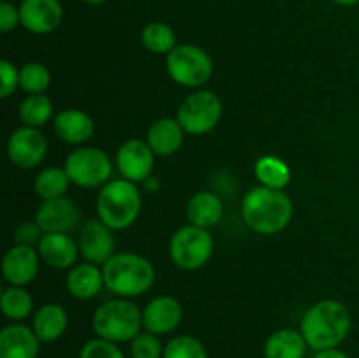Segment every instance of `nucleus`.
Masks as SVG:
<instances>
[{
	"mask_svg": "<svg viewBox=\"0 0 359 358\" xmlns=\"http://www.w3.org/2000/svg\"><path fill=\"white\" fill-rule=\"evenodd\" d=\"M65 171L72 185L81 188H98L111 181L112 161L105 151L84 146L67 157Z\"/></svg>",
	"mask_w": 359,
	"mask_h": 358,
	"instance_id": "nucleus-9",
	"label": "nucleus"
},
{
	"mask_svg": "<svg viewBox=\"0 0 359 358\" xmlns=\"http://www.w3.org/2000/svg\"><path fill=\"white\" fill-rule=\"evenodd\" d=\"M142 186H144V190H146V192L156 193L158 190H160V181H158L156 178H153V175H151V178H147L146 181L142 183Z\"/></svg>",
	"mask_w": 359,
	"mask_h": 358,
	"instance_id": "nucleus-38",
	"label": "nucleus"
},
{
	"mask_svg": "<svg viewBox=\"0 0 359 358\" xmlns=\"http://www.w3.org/2000/svg\"><path fill=\"white\" fill-rule=\"evenodd\" d=\"M41 340L25 323H11L0 332V358H37Z\"/></svg>",
	"mask_w": 359,
	"mask_h": 358,
	"instance_id": "nucleus-18",
	"label": "nucleus"
},
{
	"mask_svg": "<svg viewBox=\"0 0 359 358\" xmlns=\"http://www.w3.org/2000/svg\"><path fill=\"white\" fill-rule=\"evenodd\" d=\"M0 97L9 98L20 88V69L9 60L0 62Z\"/></svg>",
	"mask_w": 359,
	"mask_h": 358,
	"instance_id": "nucleus-34",
	"label": "nucleus"
},
{
	"mask_svg": "<svg viewBox=\"0 0 359 358\" xmlns=\"http://www.w3.org/2000/svg\"><path fill=\"white\" fill-rule=\"evenodd\" d=\"M314 358H351L346 351H342L340 347H330V350L316 351Z\"/></svg>",
	"mask_w": 359,
	"mask_h": 358,
	"instance_id": "nucleus-37",
	"label": "nucleus"
},
{
	"mask_svg": "<svg viewBox=\"0 0 359 358\" xmlns=\"http://www.w3.org/2000/svg\"><path fill=\"white\" fill-rule=\"evenodd\" d=\"M184 133L177 118H160L147 130L146 142L156 157H172L182 147Z\"/></svg>",
	"mask_w": 359,
	"mask_h": 358,
	"instance_id": "nucleus-21",
	"label": "nucleus"
},
{
	"mask_svg": "<svg viewBox=\"0 0 359 358\" xmlns=\"http://www.w3.org/2000/svg\"><path fill=\"white\" fill-rule=\"evenodd\" d=\"M69 326V316L60 304L48 302L35 311L32 329L42 344H53L63 337Z\"/></svg>",
	"mask_w": 359,
	"mask_h": 358,
	"instance_id": "nucleus-22",
	"label": "nucleus"
},
{
	"mask_svg": "<svg viewBox=\"0 0 359 358\" xmlns=\"http://www.w3.org/2000/svg\"><path fill=\"white\" fill-rule=\"evenodd\" d=\"M307 347L300 330L279 329L266 337L263 354L265 358H305Z\"/></svg>",
	"mask_w": 359,
	"mask_h": 358,
	"instance_id": "nucleus-24",
	"label": "nucleus"
},
{
	"mask_svg": "<svg viewBox=\"0 0 359 358\" xmlns=\"http://www.w3.org/2000/svg\"><path fill=\"white\" fill-rule=\"evenodd\" d=\"M182 316L184 311L177 298L170 295H160L147 302L146 307L142 309L144 330L154 336H167L181 325Z\"/></svg>",
	"mask_w": 359,
	"mask_h": 358,
	"instance_id": "nucleus-14",
	"label": "nucleus"
},
{
	"mask_svg": "<svg viewBox=\"0 0 359 358\" xmlns=\"http://www.w3.org/2000/svg\"><path fill=\"white\" fill-rule=\"evenodd\" d=\"M105 286L104 272L98 265L90 262L77 263L65 277V288L77 300H91Z\"/></svg>",
	"mask_w": 359,
	"mask_h": 358,
	"instance_id": "nucleus-20",
	"label": "nucleus"
},
{
	"mask_svg": "<svg viewBox=\"0 0 359 358\" xmlns=\"http://www.w3.org/2000/svg\"><path fill=\"white\" fill-rule=\"evenodd\" d=\"M70 183L72 181H70L65 167H48L42 168L35 178L34 192L42 200L60 199V197H65Z\"/></svg>",
	"mask_w": 359,
	"mask_h": 358,
	"instance_id": "nucleus-27",
	"label": "nucleus"
},
{
	"mask_svg": "<svg viewBox=\"0 0 359 358\" xmlns=\"http://www.w3.org/2000/svg\"><path fill=\"white\" fill-rule=\"evenodd\" d=\"M35 221L42 232L70 234L81 223V209L74 200L67 197L44 200L35 213Z\"/></svg>",
	"mask_w": 359,
	"mask_h": 358,
	"instance_id": "nucleus-13",
	"label": "nucleus"
},
{
	"mask_svg": "<svg viewBox=\"0 0 359 358\" xmlns=\"http://www.w3.org/2000/svg\"><path fill=\"white\" fill-rule=\"evenodd\" d=\"M18 25H21L20 6H14V4L4 0L0 4V30L2 34H9Z\"/></svg>",
	"mask_w": 359,
	"mask_h": 358,
	"instance_id": "nucleus-36",
	"label": "nucleus"
},
{
	"mask_svg": "<svg viewBox=\"0 0 359 358\" xmlns=\"http://www.w3.org/2000/svg\"><path fill=\"white\" fill-rule=\"evenodd\" d=\"M130 351L133 358H163L165 346L161 344L160 336L151 332H140L130 343Z\"/></svg>",
	"mask_w": 359,
	"mask_h": 358,
	"instance_id": "nucleus-32",
	"label": "nucleus"
},
{
	"mask_svg": "<svg viewBox=\"0 0 359 358\" xmlns=\"http://www.w3.org/2000/svg\"><path fill=\"white\" fill-rule=\"evenodd\" d=\"M0 309L7 319L21 323L34 311V298L25 290V286H7L0 297Z\"/></svg>",
	"mask_w": 359,
	"mask_h": 358,
	"instance_id": "nucleus-26",
	"label": "nucleus"
},
{
	"mask_svg": "<svg viewBox=\"0 0 359 358\" xmlns=\"http://www.w3.org/2000/svg\"><path fill=\"white\" fill-rule=\"evenodd\" d=\"M44 235L42 228L39 227L37 221H23L21 225H18L16 232H14V239H16V244H25V246H34L39 244L41 237Z\"/></svg>",
	"mask_w": 359,
	"mask_h": 358,
	"instance_id": "nucleus-35",
	"label": "nucleus"
},
{
	"mask_svg": "<svg viewBox=\"0 0 359 358\" xmlns=\"http://www.w3.org/2000/svg\"><path fill=\"white\" fill-rule=\"evenodd\" d=\"M210 55L195 44L175 46L167 55V72L177 84L186 88H200L212 76Z\"/></svg>",
	"mask_w": 359,
	"mask_h": 358,
	"instance_id": "nucleus-7",
	"label": "nucleus"
},
{
	"mask_svg": "<svg viewBox=\"0 0 359 358\" xmlns=\"http://www.w3.org/2000/svg\"><path fill=\"white\" fill-rule=\"evenodd\" d=\"M154 157L156 154L153 153L146 140L128 139L116 151V165L123 179H128L132 183H144L153 175Z\"/></svg>",
	"mask_w": 359,
	"mask_h": 358,
	"instance_id": "nucleus-11",
	"label": "nucleus"
},
{
	"mask_svg": "<svg viewBox=\"0 0 359 358\" xmlns=\"http://www.w3.org/2000/svg\"><path fill=\"white\" fill-rule=\"evenodd\" d=\"M353 326V316L346 304L335 298L316 302L305 311L300 332L307 346L314 351L339 347L347 339Z\"/></svg>",
	"mask_w": 359,
	"mask_h": 358,
	"instance_id": "nucleus-1",
	"label": "nucleus"
},
{
	"mask_svg": "<svg viewBox=\"0 0 359 358\" xmlns=\"http://www.w3.org/2000/svg\"><path fill=\"white\" fill-rule=\"evenodd\" d=\"M84 4H88V6H102V4H105L107 0H83Z\"/></svg>",
	"mask_w": 359,
	"mask_h": 358,
	"instance_id": "nucleus-40",
	"label": "nucleus"
},
{
	"mask_svg": "<svg viewBox=\"0 0 359 358\" xmlns=\"http://www.w3.org/2000/svg\"><path fill=\"white\" fill-rule=\"evenodd\" d=\"M97 337L111 343H132L144 329L142 311L128 298H114L98 305L91 318Z\"/></svg>",
	"mask_w": 359,
	"mask_h": 358,
	"instance_id": "nucleus-5",
	"label": "nucleus"
},
{
	"mask_svg": "<svg viewBox=\"0 0 359 358\" xmlns=\"http://www.w3.org/2000/svg\"><path fill=\"white\" fill-rule=\"evenodd\" d=\"M55 133L67 144L88 142L95 135V121L88 112L81 109H63L53 121Z\"/></svg>",
	"mask_w": 359,
	"mask_h": 358,
	"instance_id": "nucleus-19",
	"label": "nucleus"
},
{
	"mask_svg": "<svg viewBox=\"0 0 359 358\" xmlns=\"http://www.w3.org/2000/svg\"><path fill=\"white\" fill-rule=\"evenodd\" d=\"M255 175L262 186L284 190L291 181V168L283 158L266 154V157L258 158V161H256Z\"/></svg>",
	"mask_w": 359,
	"mask_h": 358,
	"instance_id": "nucleus-25",
	"label": "nucleus"
},
{
	"mask_svg": "<svg viewBox=\"0 0 359 358\" xmlns=\"http://www.w3.org/2000/svg\"><path fill=\"white\" fill-rule=\"evenodd\" d=\"M77 244H79V255L83 256L84 262L104 265L114 255V230L102 220H90L84 223Z\"/></svg>",
	"mask_w": 359,
	"mask_h": 358,
	"instance_id": "nucleus-12",
	"label": "nucleus"
},
{
	"mask_svg": "<svg viewBox=\"0 0 359 358\" xmlns=\"http://www.w3.org/2000/svg\"><path fill=\"white\" fill-rule=\"evenodd\" d=\"M223 116V102L214 91L198 90L188 95L177 109V121L189 135H205L217 126Z\"/></svg>",
	"mask_w": 359,
	"mask_h": 358,
	"instance_id": "nucleus-8",
	"label": "nucleus"
},
{
	"mask_svg": "<svg viewBox=\"0 0 359 358\" xmlns=\"http://www.w3.org/2000/svg\"><path fill=\"white\" fill-rule=\"evenodd\" d=\"M105 286L121 298L139 297L151 290L156 279L154 267L139 253H114L102 265Z\"/></svg>",
	"mask_w": 359,
	"mask_h": 358,
	"instance_id": "nucleus-3",
	"label": "nucleus"
},
{
	"mask_svg": "<svg viewBox=\"0 0 359 358\" xmlns=\"http://www.w3.org/2000/svg\"><path fill=\"white\" fill-rule=\"evenodd\" d=\"M48 154V140L41 128L20 126L7 139V157L18 168H35Z\"/></svg>",
	"mask_w": 359,
	"mask_h": 358,
	"instance_id": "nucleus-10",
	"label": "nucleus"
},
{
	"mask_svg": "<svg viewBox=\"0 0 359 358\" xmlns=\"http://www.w3.org/2000/svg\"><path fill=\"white\" fill-rule=\"evenodd\" d=\"M41 269V255L32 246L14 244L7 249L2 260L4 279L13 286H27L37 277Z\"/></svg>",
	"mask_w": 359,
	"mask_h": 358,
	"instance_id": "nucleus-16",
	"label": "nucleus"
},
{
	"mask_svg": "<svg viewBox=\"0 0 359 358\" xmlns=\"http://www.w3.org/2000/svg\"><path fill=\"white\" fill-rule=\"evenodd\" d=\"M335 4H339V6L342 7H351V6H356L359 4V0H333Z\"/></svg>",
	"mask_w": 359,
	"mask_h": 358,
	"instance_id": "nucleus-39",
	"label": "nucleus"
},
{
	"mask_svg": "<svg viewBox=\"0 0 359 358\" xmlns=\"http://www.w3.org/2000/svg\"><path fill=\"white\" fill-rule=\"evenodd\" d=\"M223 214V200L216 193L207 192V190L195 193L186 206V216H188L189 223L200 228H207V230L216 227Z\"/></svg>",
	"mask_w": 359,
	"mask_h": 358,
	"instance_id": "nucleus-23",
	"label": "nucleus"
},
{
	"mask_svg": "<svg viewBox=\"0 0 359 358\" xmlns=\"http://www.w3.org/2000/svg\"><path fill=\"white\" fill-rule=\"evenodd\" d=\"M293 214V200L284 190L259 185L249 190L242 200V218L256 234H279L291 223Z\"/></svg>",
	"mask_w": 359,
	"mask_h": 358,
	"instance_id": "nucleus-2",
	"label": "nucleus"
},
{
	"mask_svg": "<svg viewBox=\"0 0 359 358\" xmlns=\"http://www.w3.org/2000/svg\"><path fill=\"white\" fill-rule=\"evenodd\" d=\"M79 358H126V357L121 351V347H119L116 343L100 339V337H95V339L88 340V343L81 347Z\"/></svg>",
	"mask_w": 359,
	"mask_h": 358,
	"instance_id": "nucleus-33",
	"label": "nucleus"
},
{
	"mask_svg": "<svg viewBox=\"0 0 359 358\" xmlns=\"http://www.w3.org/2000/svg\"><path fill=\"white\" fill-rule=\"evenodd\" d=\"M140 42L144 48L154 55H168L175 48V32L163 21H151L140 32Z\"/></svg>",
	"mask_w": 359,
	"mask_h": 358,
	"instance_id": "nucleus-28",
	"label": "nucleus"
},
{
	"mask_svg": "<svg viewBox=\"0 0 359 358\" xmlns=\"http://www.w3.org/2000/svg\"><path fill=\"white\" fill-rule=\"evenodd\" d=\"M51 84V72L41 62H28L20 69V88L28 95L44 93Z\"/></svg>",
	"mask_w": 359,
	"mask_h": 358,
	"instance_id": "nucleus-30",
	"label": "nucleus"
},
{
	"mask_svg": "<svg viewBox=\"0 0 359 358\" xmlns=\"http://www.w3.org/2000/svg\"><path fill=\"white\" fill-rule=\"evenodd\" d=\"M41 260L51 269H72L79 256V244L69 234L46 232L37 244Z\"/></svg>",
	"mask_w": 359,
	"mask_h": 358,
	"instance_id": "nucleus-17",
	"label": "nucleus"
},
{
	"mask_svg": "<svg viewBox=\"0 0 359 358\" xmlns=\"http://www.w3.org/2000/svg\"><path fill=\"white\" fill-rule=\"evenodd\" d=\"M163 358H209L205 346L193 336H175L165 344Z\"/></svg>",
	"mask_w": 359,
	"mask_h": 358,
	"instance_id": "nucleus-31",
	"label": "nucleus"
},
{
	"mask_svg": "<svg viewBox=\"0 0 359 358\" xmlns=\"http://www.w3.org/2000/svg\"><path fill=\"white\" fill-rule=\"evenodd\" d=\"M53 118V102L48 95H27L20 104V119L25 126L41 128Z\"/></svg>",
	"mask_w": 359,
	"mask_h": 358,
	"instance_id": "nucleus-29",
	"label": "nucleus"
},
{
	"mask_svg": "<svg viewBox=\"0 0 359 358\" xmlns=\"http://www.w3.org/2000/svg\"><path fill=\"white\" fill-rule=\"evenodd\" d=\"M20 16L28 32L48 35L62 25L63 7L60 0H21Z\"/></svg>",
	"mask_w": 359,
	"mask_h": 358,
	"instance_id": "nucleus-15",
	"label": "nucleus"
},
{
	"mask_svg": "<svg viewBox=\"0 0 359 358\" xmlns=\"http://www.w3.org/2000/svg\"><path fill=\"white\" fill-rule=\"evenodd\" d=\"M214 251V239L207 228L184 225L170 239L168 253L175 267L182 270H198L210 260Z\"/></svg>",
	"mask_w": 359,
	"mask_h": 358,
	"instance_id": "nucleus-6",
	"label": "nucleus"
},
{
	"mask_svg": "<svg viewBox=\"0 0 359 358\" xmlns=\"http://www.w3.org/2000/svg\"><path fill=\"white\" fill-rule=\"evenodd\" d=\"M142 209V195L137 183L128 179H112L102 186L97 199L98 220L112 230L132 227Z\"/></svg>",
	"mask_w": 359,
	"mask_h": 358,
	"instance_id": "nucleus-4",
	"label": "nucleus"
}]
</instances>
